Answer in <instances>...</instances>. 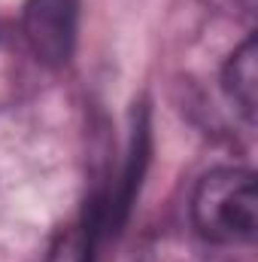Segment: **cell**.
Instances as JSON below:
<instances>
[{
    "label": "cell",
    "mask_w": 258,
    "mask_h": 262,
    "mask_svg": "<svg viewBox=\"0 0 258 262\" xmlns=\"http://www.w3.org/2000/svg\"><path fill=\"white\" fill-rule=\"evenodd\" d=\"M192 223L210 244H252L258 232L255 174L243 168L203 174L192 195Z\"/></svg>",
    "instance_id": "6da1fadb"
},
{
    "label": "cell",
    "mask_w": 258,
    "mask_h": 262,
    "mask_svg": "<svg viewBox=\"0 0 258 262\" xmlns=\"http://www.w3.org/2000/svg\"><path fill=\"white\" fill-rule=\"evenodd\" d=\"M79 0H28L21 12V34L34 58L46 67H64L76 49Z\"/></svg>",
    "instance_id": "7a4b0ae2"
},
{
    "label": "cell",
    "mask_w": 258,
    "mask_h": 262,
    "mask_svg": "<svg viewBox=\"0 0 258 262\" xmlns=\"http://www.w3.org/2000/svg\"><path fill=\"white\" fill-rule=\"evenodd\" d=\"M222 89L231 98V104L237 107V113L252 125L258 104V43L252 34L228 58V64L222 70Z\"/></svg>",
    "instance_id": "3957f363"
}]
</instances>
